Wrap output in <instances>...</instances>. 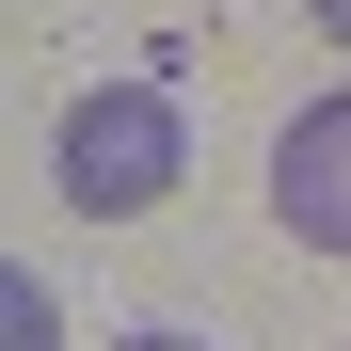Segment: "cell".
I'll return each mask as SVG.
<instances>
[{
    "label": "cell",
    "mask_w": 351,
    "mask_h": 351,
    "mask_svg": "<svg viewBox=\"0 0 351 351\" xmlns=\"http://www.w3.org/2000/svg\"><path fill=\"white\" fill-rule=\"evenodd\" d=\"M304 16H319V32H335V48H351V0H304Z\"/></svg>",
    "instance_id": "277c9868"
},
{
    "label": "cell",
    "mask_w": 351,
    "mask_h": 351,
    "mask_svg": "<svg viewBox=\"0 0 351 351\" xmlns=\"http://www.w3.org/2000/svg\"><path fill=\"white\" fill-rule=\"evenodd\" d=\"M176 176H192V128H176V96L160 80H112L64 112V144H48V192H64L80 223H144Z\"/></svg>",
    "instance_id": "6da1fadb"
},
{
    "label": "cell",
    "mask_w": 351,
    "mask_h": 351,
    "mask_svg": "<svg viewBox=\"0 0 351 351\" xmlns=\"http://www.w3.org/2000/svg\"><path fill=\"white\" fill-rule=\"evenodd\" d=\"M0 351H64V304H48L16 256H0Z\"/></svg>",
    "instance_id": "3957f363"
},
{
    "label": "cell",
    "mask_w": 351,
    "mask_h": 351,
    "mask_svg": "<svg viewBox=\"0 0 351 351\" xmlns=\"http://www.w3.org/2000/svg\"><path fill=\"white\" fill-rule=\"evenodd\" d=\"M271 223H287L304 256H351V80L271 128Z\"/></svg>",
    "instance_id": "7a4b0ae2"
},
{
    "label": "cell",
    "mask_w": 351,
    "mask_h": 351,
    "mask_svg": "<svg viewBox=\"0 0 351 351\" xmlns=\"http://www.w3.org/2000/svg\"><path fill=\"white\" fill-rule=\"evenodd\" d=\"M112 351H208V335H112Z\"/></svg>",
    "instance_id": "5b68a950"
}]
</instances>
